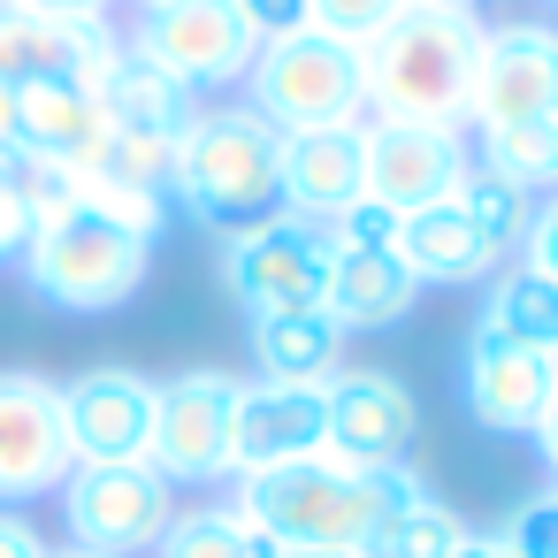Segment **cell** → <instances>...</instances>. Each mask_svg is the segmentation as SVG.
Returning a JSON list of instances; mask_svg holds the SVG:
<instances>
[{"label":"cell","instance_id":"obj_1","mask_svg":"<svg viewBox=\"0 0 558 558\" xmlns=\"http://www.w3.org/2000/svg\"><path fill=\"white\" fill-rule=\"evenodd\" d=\"M428 497V482L398 459V466H337L329 451L291 459V466H260L238 489V520L260 527L283 550H367L398 512H413Z\"/></svg>","mask_w":558,"mask_h":558},{"label":"cell","instance_id":"obj_2","mask_svg":"<svg viewBox=\"0 0 558 558\" xmlns=\"http://www.w3.org/2000/svg\"><path fill=\"white\" fill-rule=\"evenodd\" d=\"M474 54H482V16L466 0H405V9L360 47L375 123H428V131L466 123Z\"/></svg>","mask_w":558,"mask_h":558},{"label":"cell","instance_id":"obj_3","mask_svg":"<svg viewBox=\"0 0 558 558\" xmlns=\"http://www.w3.org/2000/svg\"><path fill=\"white\" fill-rule=\"evenodd\" d=\"M169 192L192 222L207 230H260L283 215V131L230 100V108H199L177 138V169H169Z\"/></svg>","mask_w":558,"mask_h":558},{"label":"cell","instance_id":"obj_4","mask_svg":"<svg viewBox=\"0 0 558 558\" xmlns=\"http://www.w3.org/2000/svg\"><path fill=\"white\" fill-rule=\"evenodd\" d=\"M146 260H154L146 238H131V230L85 215V207L70 199L62 215H47V222L32 230V245H24V283H32L47 306H62V314H116V306L138 299Z\"/></svg>","mask_w":558,"mask_h":558},{"label":"cell","instance_id":"obj_5","mask_svg":"<svg viewBox=\"0 0 558 558\" xmlns=\"http://www.w3.org/2000/svg\"><path fill=\"white\" fill-rule=\"evenodd\" d=\"M245 108H260L283 138L291 131H329V123H360L367 108V77H360V47L329 39V32H291L268 39L245 70Z\"/></svg>","mask_w":558,"mask_h":558},{"label":"cell","instance_id":"obj_6","mask_svg":"<svg viewBox=\"0 0 558 558\" xmlns=\"http://www.w3.org/2000/svg\"><path fill=\"white\" fill-rule=\"evenodd\" d=\"M146 466L177 482H222L238 474V375L222 367H184L154 383V444Z\"/></svg>","mask_w":558,"mask_h":558},{"label":"cell","instance_id":"obj_7","mask_svg":"<svg viewBox=\"0 0 558 558\" xmlns=\"http://www.w3.org/2000/svg\"><path fill=\"white\" fill-rule=\"evenodd\" d=\"M329 230L299 222V215H276L260 230H238L222 245V283L230 299L253 314V322H276V314H322L329 299Z\"/></svg>","mask_w":558,"mask_h":558},{"label":"cell","instance_id":"obj_8","mask_svg":"<svg viewBox=\"0 0 558 558\" xmlns=\"http://www.w3.org/2000/svg\"><path fill=\"white\" fill-rule=\"evenodd\" d=\"M123 47L146 54L154 70H169L184 93L245 85V70L260 54L253 24L238 16V0H154V9H138V32Z\"/></svg>","mask_w":558,"mask_h":558},{"label":"cell","instance_id":"obj_9","mask_svg":"<svg viewBox=\"0 0 558 558\" xmlns=\"http://www.w3.org/2000/svg\"><path fill=\"white\" fill-rule=\"evenodd\" d=\"M54 497H62L70 543H77V550H108V558L154 550L161 527L177 520V489H169L146 459H123V466H70V482H62Z\"/></svg>","mask_w":558,"mask_h":558},{"label":"cell","instance_id":"obj_10","mask_svg":"<svg viewBox=\"0 0 558 558\" xmlns=\"http://www.w3.org/2000/svg\"><path fill=\"white\" fill-rule=\"evenodd\" d=\"M77 466L70 451V421H62V383L9 367L0 375V505H32L47 489H62Z\"/></svg>","mask_w":558,"mask_h":558},{"label":"cell","instance_id":"obj_11","mask_svg":"<svg viewBox=\"0 0 558 558\" xmlns=\"http://www.w3.org/2000/svg\"><path fill=\"white\" fill-rule=\"evenodd\" d=\"M558 116V32L550 24H482L466 123H550Z\"/></svg>","mask_w":558,"mask_h":558},{"label":"cell","instance_id":"obj_12","mask_svg":"<svg viewBox=\"0 0 558 558\" xmlns=\"http://www.w3.org/2000/svg\"><path fill=\"white\" fill-rule=\"evenodd\" d=\"M367 146V199H383L390 215H421L459 199V184L474 177V154L459 131H428V123H360Z\"/></svg>","mask_w":558,"mask_h":558},{"label":"cell","instance_id":"obj_13","mask_svg":"<svg viewBox=\"0 0 558 558\" xmlns=\"http://www.w3.org/2000/svg\"><path fill=\"white\" fill-rule=\"evenodd\" d=\"M459 390H466V413H474L489 436H527L535 413H543L550 390H558V360L535 352V344H512L505 329H489V322L474 314L466 352H459Z\"/></svg>","mask_w":558,"mask_h":558},{"label":"cell","instance_id":"obj_14","mask_svg":"<svg viewBox=\"0 0 558 558\" xmlns=\"http://www.w3.org/2000/svg\"><path fill=\"white\" fill-rule=\"evenodd\" d=\"M116 54H123V39H116L108 16L62 24V16H32V9H9V0H0V85L9 93H24V85H85V93H100Z\"/></svg>","mask_w":558,"mask_h":558},{"label":"cell","instance_id":"obj_15","mask_svg":"<svg viewBox=\"0 0 558 558\" xmlns=\"http://www.w3.org/2000/svg\"><path fill=\"white\" fill-rule=\"evenodd\" d=\"M62 421H70L77 466L146 459V444H154V383L138 367H85L77 383H62Z\"/></svg>","mask_w":558,"mask_h":558},{"label":"cell","instance_id":"obj_16","mask_svg":"<svg viewBox=\"0 0 558 558\" xmlns=\"http://www.w3.org/2000/svg\"><path fill=\"white\" fill-rule=\"evenodd\" d=\"M421 436V405L398 375H375V367H352L329 383V459L337 466H398Z\"/></svg>","mask_w":558,"mask_h":558},{"label":"cell","instance_id":"obj_17","mask_svg":"<svg viewBox=\"0 0 558 558\" xmlns=\"http://www.w3.org/2000/svg\"><path fill=\"white\" fill-rule=\"evenodd\" d=\"M329 444V383H238V474L314 459Z\"/></svg>","mask_w":558,"mask_h":558},{"label":"cell","instance_id":"obj_18","mask_svg":"<svg viewBox=\"0 0 558 558\" xmlns=\"http://www.w3.org/2000/svg\"><path fill=\"white\" fill-rule=\"evenodd\" d=\"M352 199H367V146H360V123L291 131V138H283V215L329 230Z\"/></svg>","mask_w":558,"mask_h":558},{"label":"cell","instance_id":"obj_19","mask_svg":"<svg viewBox=\"0 0 558 558\" xmlns=\"http://www.w3.org/2000/svg\"><path fill=\"white\" fill-rule=\"evenodd\" d=\"M100 138H108V116L85 85H24L16 93V146H24L32 169H70L77 177V169H93Z\"/></svg>","mask_w":558,"mask_h":558},{"label":"cell","instance_id":"obj_20","mask_svg":"<svg viewBox=\"0 0 558 558\" xmlns=\"http://www.w3.org/2000/svg\"><path fill=\"white\" fill-rule=\"evenodd\" d=\"M413 299H421V283L405 276L398 245H390V253H367V245H337L322 314H329V322H337L344 337H352V329H398V322L413 314Z\"/></svg>","mask_w":558,"mask_h":558},{"label":"cell","instance_id":"obj_21","mask_svg":"<svg viewBox=\"0 0 558 558\" xmlns=\"http://www.w3.org/2000/svg\"><path fill=\"white\" fill-rule=\"evenodd\" d=\"M100 116H108V131H146V138H184V123L199 116V93H184L169 70H154L146 54H116L108 62V77H100Z\"/></svg>","mask_w":558,"mask_h":558},{"label":"cell","instance_id":"obj_22","mask_svg":"<svg viewBox=\"0 0 558 558\" xmlns=\"http://www.w3.org/2000/svg\"><path fill=\"white\" fill-rule=\"evenodd\" d=\"M398 260H405L413 283H482V276H497V253L474 238V222H466L459 199L405 215L398 222Z\"/></svg>","mask_w":558,"mask_h":558},{"label":"cell","instance_id":"obj_23","mask_svg":"<svg viewBox=\"0 0 558 558\" xmlns=\"http://www.w3.org/2000/svg\"><path fill=\"white\" fill-rule=\"evenodd\" d=\"M253 367H260V383H337L344 375V329L329 314L253 322Z\"/></svg>","mask_w":558,"mask_h":558},{"label":"cell","instance_id":"obj_24","mask_svg":"<svg viewBox=\"0 0 558 558\" xmlns=\"http://www.w3.org/2000/svg\"><path fill=\"white\" fill-rule=\"evenodd\" d=\"M482 322H489V329H505L512 344H535V352H550V360H558V283H550V276H535L527 260H520V268H505V276L489 283Z\"/></svg>","mask_w":558,"mask_h":558},{"label":"cell","instance_id":"obj_25","mask_svg":"<svg viewBox=\"0 0 558 558\" xmlns=\"http://www.w3.org/2000/svg\"><path fill=\"white\" fill-rule=\"evenodd\" d=\"M474 154H482V177H497L527 199L543 184H558V123H489V131H474Z\"/></svg>","mask_w":558,"mask_h":558},{"label":"cell","instance_id":"obj_26","mask_svg":"<svg viewBox=\"0 0 558 558\" xmlns=\"http://www.w3.org/2000/svg\"><path fill=\"white\" fill-rule=\"evenodd\" d=\"M459 207H466V222H474V238L505 260V253H520V238H527V215H535V199L527 192H512V184H497V177H466L459 184Z\"/></svg>","mask_w":558,"mask_h":558},{"label":"cell","instance_id":"obj_27","mask_svg":"<svg viewBox=\"0 0 558 558\" xmlns=\"http://www.w3.org/2000/svg\"><path fill=\"white\" fill-rule=\"evenodd\" d=\"M154 558H253V535H245L238 505H199V512H177L161 527Z\"/></svg>","mask_w":558,"mask_h":558},{"label":"cell","instance_id":"obj_28","mask_svg":"<svg viewBox=\"0 0 558 558\" xmlns=\"http://www.w3.org/2000/svg\"><path fill=\"white\" fill-rule=\"evenodd\" d=\"M169 169H177V138H146V131H108L93 169L77 177H108V184H138V192H169Z\"/></svg>","mask_w":558,"mask_h":558},{"label":"cell","instance_id":"obj_29","mask_svg":"<svg viewBox=\"0 0 558 558\" xmlns=\"http://www.w3.org/2000/svg\"><path fill=\"white\" fill-rule=\"evenodd\" d=\"M70 177V169H62ZM70 199L85 207V215H100V222H116V230H131V238H161V222H169V192H138V184H108V177H70Z\"/></svg>","mask_w":558,"mask_h":558},{"label":"cell","instance_id":"obj_30","mask_svg":"<svg viewBox=\"0 0 558 558\" xmlns=\"http://www.w3.org/2000/svg\"><path fill=\"white\" fill-rule=\"evenodd\" d=\"M459 543H466V520H459L451 505L421 497L413 512H398V520L367 543V558H451Z\"/></svg>","mask_w":558,"mask_h":558},{"label":"cell","instance_id":"obj_31","mask_svg":"<svg viewBox=\"0 0 558 558\" xmlns=\"http://www.w3.org/2000/svg\"><path fill=\"white\" fill-rule=\"evenodd\" d=\"M398 9H405V0H306L314 32H329V39H344V47H367Z\"/></svg>","mask_w":558,"mask_h":558},{"label":"cell","instance_id":"obj_32","mask_svg":"<svg viewBox=\"0 0 558 558\" xmlns=\"http://www.w3.org/2000/svg\"><path fill=\"white\" fill-rule=\"evenodd\" d=\"M512 558H558V489H543V497H527L512 520H505V535H497Z\"/></svg>","mask_w":558,"mask_h":558},{"label":"cell","instance_id":"obj_33","mask_svg":"<svg viewBox=\"0 0 558 558\" xmlns=\"http://www.w3.org/2000/svg\"><path fill=\"white\" fill-rule=\"evenodd\" d=\"M398 222H405V215H390L383 199H352V207L329 222V245H367V253H390V245H398Z\"/></svg>","mask_w":558,"mask_h":558},{"label":"cell","instance_id":"obj_34","mask_svg":"<svg viewBox=\"0 0 558 558\" xmlns=\"http://www.w3.org/2000/svg\"><path fill=\"white\" fill-rule=\"evenodd\" d=\"M32 230H39V215H32L24 184H16V177H0V260H24Z\"/></svg>","mask_w":558,"mask_h":558},{"label":"cell","instance_id":"obj_35","mask_svg":"<svg viewBox=\"0 0 558 558\" xmlns=\"http://www.w3.org/2000/svg\"><path fill=\"white\" fill-rule=\"evenodd\" d=\"M238 16L253 24V39L268 47V39H291V32H306L314 16H306V0H238Z\"/></svg>","mask_w":558,"mask_h":558},{"label":"cell","instance_id":"obj_36","mask_svg":"<svg viewBox=\"0 0 558 558\" xmlns=\"http://www.w3.org/2000/svg\"><path fill=\"white\" fill-rule=\"evenodd\" d=\"M520 253H527V268H535V276H550V283H558V192H550V199L527 215V238H520Z\"/></svg>","mask_w":558,"mask_h":558},{"label":"cell","instance_id":"obj_37","mask_svg":"<svg viewBox=\"0 0 558 558\" xmlns=\"http://www.w3.org/2000/svg\"><path fill=\"white\" fill-rule=\"evenodd\" d=\"M0 558H47V535L16 505H0Z\"/></svg>","mask_w":558,"mask_h":558},{"label":"cell","instance_id":"obj_38","mask_svg":"<svg viewBox=\"0 0 558 558\" xmlns=\"http://www.w3.org/2000/svg\"><path fill=\"white\" fill-rule=\"evenodd\" d=\"M0 177H32V161H24V146H16V93L0 85Z\"/></svg>","mask_w":558,"mask_h":558},{"label":"cell","instance_id":"obj_39","mask_svg":"<svg viewBox=\"0 0 558 558\" xmlns=\"http://www.w3.org/2000/svg\"><path fill=\"white\" fill-rule=\"evenodd\" d=\"M9 9H32V16H62V24H93V16H108V0H9Z\"/></svg>","mask_w":558,"mask_h":558},{"label":"cell","instance_id":"obj_40","mask_svg":"<svg viewBox=\"0 0 558 558\" xmlns=\"http://www.w3.org/2000/svg\"><path fill=\"white\" fill-rule=\"evenodd\" d=\"M527 436H535V451H543V459H550V474H558V390H550V405L535 413V428H527Z\"/></svg>","mask_w":558,"mask_h":558},{"label":"cell","instance_id":"obj_41","mask_svg":"<svg viewBox=\"0 0 558 558\" xmlns=\"http://www.w3.org/2000/svg\"><path fill=\"white\" fill-rule=\"evenodd\" d=\"M451 558H512V550H505V543H497V535H466V543H459V550H451Z\"/></svg>","mask_w":558,"mask_h":558},{"label":"cell","instance_id":"obj_42","mask_svg":"<svg viewBox=\"0 0 558 558\" xmlns=\"http://www.w3.org/2000/svg\"><path fill=\"white\" fill-rule=\"evenodd\" d=\"M283 558H367V550H283Z\"/></svg>","mask_w":558,"mask_h":558},{"label":"cell","instance_id":"obj_43","mask_svg":"<svg viewBox=\"0 0 558 558\" xmlns=\"http://www.w3.org/2000/svg\"><path fill=\"white\" fill-rule=\"evenodd\" d=\"M47 558H108V550H47Z\"/></svg>","mask_w":558,"mask_h":558},{"label":"cell","instance_id":"obj_44","mask_svg":"<svg viewBox=\"0 0 558 558\" xmlns=\"http://www.w3.org/2000/svg\"><path fill=\"white\" fill-rule=\"evenodd\" d=\"M138 9H154V0H138Z\"/></svg>","mask_w":558,"mask_h":558},{"label":"cell","instance_id":"obj_45","mask_svg":"<svg viewBox=\"0 0 558 558\" xmlns=\"http://www.w3.org/2000/svg\"><path fill=\"white\" fill-rule=\"evenodd\" d=\"M550 123H558V116H550Z\"/></svg>","mask_w":558,"mask_h":558}]
</instances>
